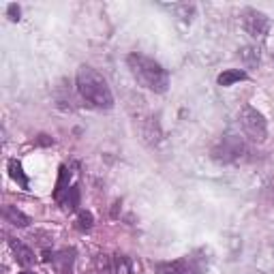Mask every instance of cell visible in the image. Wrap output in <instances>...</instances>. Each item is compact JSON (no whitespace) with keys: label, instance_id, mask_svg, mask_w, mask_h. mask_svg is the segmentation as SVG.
Returning <instances> with one entry per match:
<instances>
[{"label":"cell","instance_id":"cell-1","mask_svg":"<svg viewBox=\"0 0 274 274\" xmlns=\"http://www.w3.org/2000/svg\"><path fill=\"white\" fill-rule=\"evenodd\" d=\"M75 86H77L79 97L90 107H94V110H112L114 107V94H112L110 86H107L105 77L101 73H97L92 67L81 65L77 69Z\"/></svg>","mask_w":274,"mask_h":274},{"label":"cell","instance_id":"cell-2","mask_svg":"<svg viewBox=\"0 0 274 274\" xmlns=\"http://www.w3.org/2000/svg\"><path fill=\"white\" fill-rule=\"evenodd\" d=\"M127 65L131 69V73L137 79L139 86H144L146 90L152 92H167L170 88V75L159 62H154L152 58L144 56V54H129L127 56Z\"/></svg>","mask_w":274,"mask_h":274},{"label":"cell","instance_id":"cell-3","mask_svg":"<svg viewBox=\"0 0 274 274\" xmlns=\"http://www.w3.org/2000/svg\"><path fill=\"white\" fill-rule=\"evenodd\" d=\"M248 154V148L244 144V139L242 137H238V135H227V137H223L221 141H217L214 144V148L210 150V157L217 161V163H238V161H242L244 157Z\"/></svg>","mask_w":274,"mask_h":274},{"label":"cell","instance_id":"cell-4","mask_svg":"<svg viewBox=\"0 0 274 274\" xmlns=\"http://www.w3.org/2000/svg\"><path fill=\"white\" fill-rule=\"evenodd\" d=\"M238 120H240V127L244 131V135L251 141L261 144V141L266 139V135H268L266 118H264V114H261V112H257L255 107L244 105L240 110V114H238Z\"/></svg>","mask_w":274,"mask_h":274},{"label":"cell","instance_id":"cell-5","mask_svg":"<svg viewBox=\"0 0 274 274\" xmlns=\"http://www.w3.org/2000/svg\"><path fill=\"white\" fill-rule=\"evenodd\" d=\"M242 26L251 37L261 39L270 28V19L266 13H261L257 9H244L242 11Z\"/></svg>","mask_w":274,"mask_h":274},{"label":"cell","instance_id":"cell-6","mask_svg":"<svg viewBox=\"0 0 274 274\" xmlns=\"http://www.w3.org/2000/svg\"><path fill=\"white\" fill-rule=\"evenodd\" d=\"M157 274H191V266L186 259H176V261H159L154 264Z\"/></svg>","mask_w":274,"mask_h":274},{"label":"cell","instance_id":"cell-7","mask_svg":"<svg viewBox=\"0 0 274 274\" xmlns=\"http://www.w3.org/2000/svg\"><path fill=\"white\" fill-rule=\"evenodd\" d=\"M9 244L11 248H13V253H15V259H17V264H22L24 268H30L34 264V253H32V248H28L24 242L15 240V238H9Z\"/></svg>","mask_w":274,"mask_h":274},{"label":"cell","instance_id":"cell-8","mask_svg":"<svg viewBox=\"0 0 274 274\" xmlns=\"http://www.w3.org/2000/svg\"><path fill=\"white\" fill-rule=\"evenodd\" d=\"M73 261H75V248H65V251L54 255L52 264H54L58 274H69L73 270Z\"/></svg>","mask_w":274,"mask_h":274},{"label":"cell","instance_id":"cell-9","mask_svg":"<svg viewBox=\"0 0 274 274\" xmlns=\"http://www.w3.org/2000/svg\"><path fill=\"white\" fill-rule=\"evenodd\" d=\"M5 221L15 225V227H28L30 225V219L22 210H17V206H5Z\"/></svg>","mask_w":274,"mask_h":274},{"label":"cell","instance_id":"cell-10","mask_svg":"<svg viewBox=\"0 0 274 274\" xmlns=\"http://www.w3.org/2000/svg\"><path fill=\"white\" fill-rule=\"evenodd\" d=\"M69 180H71L69 167H67V165H60V172H58V182H56V188H54V199H56V201H60L62 195L71 188V186H69Z\"/></svg>","mask_w":274,"mask_h":274},{"label":"cell","instance_id":"cell-11","mask_svg":"<svg viewBox=\"0 0 274 274\" xmlns=\"http://www.w3.org/2000/svg\"><path fill=\"white\" fill-rule=\"evenodd\" d=\"M58 204L62 206L65 212H73V210H77V206H79V188L73 184V186H71V188L67 191V193L62 195V199L58 201Z\"/></svg>","mask_w":274,"mask_h":274},{"label":"cell","instance_id":"cell-12","mask_svg":"<svg viewBox=\"0 0 274 274\" xmlns=\"http://www.w3.org/2000/svg\"><path fill=\"white\" fill-rule=\"evenodd\" d=\"M246 73L242 69H227L219 75V86H234L236 81H244Z\"/></svg>","mask_w":274,"mask_h":274},{"label":"cell","instance_id":"cell-13","mask_svg":"<svg viewBox=\"0 0 274 274\" xmlns=\"http://www.w3.org/2000/svg\"><path fill=\"white\" fill-rule=\"evenodd\" d=\"M9 174H11V178H13V180L22 186V188H28V176L24 174V170H22V163L19 161H9Z\"/></svg>","mask_w":274,"mask_h":274},{"label":"cell","instance_id":"cell-14","mask_svg":"<svg viewBox=\"0 0 274 274\" xmlns=\"http://www.w3.org/2000/svg\"><path fill=\"white\" fill-rule=\"evenodd\" d=\"M240 58H242V62L246 65V67H257L259 65V50L257 47H242L240 50Z\"/></svg>","mask_w":274,"mask_h":274},{"label":"cell","instance_id":"cell-15","mask_svg":"<svg viewBox=\"0 0 274 274\" xmlns=\"http://www.w3.org/2000/svg\"><path fill=\"white\" fill-rule=\"evenodd\" d=\"M112 272L114 274H131V261L124 255L112 257Z\"/></svg>","mask_w":274,"mask_h":274},{"label":"cell","instance_id":"cell-16","mask_svg":"<svg viewBox=\"0 0 274 274\" xmlns=\"http://www.w3.org/2000/svg\"><path fill=\"white\" fill-rule=\"evenodd\" d=\"M92 223H94L92 214H90L88 210H81L79 217H77V229H79V231H90V229H92Z\"/></svg>","mask_w":274,"mask_h":274},{"label":"cell","instance_id":"cell-17","mask_svg":"<svg viewBox=\"0 0 274 274\" xmlns=\"http://www.w3.org/2000/svg\"><path fill=\"white\" fill-rule=\"evenodd\" d=\"M7 13H9V17L11 19H13V22H17L19 19V13H22V11H19V7L13 3V5H9V9H7Z\"/></svg>","mask_w":274,"mask_h":274},{"label":"cell","instance_id":"cell-18","mask_svg":"<svg viewBox=\"0 0 274 274\" xmlns=\"http://www.w3.org/2000/svg\"><path fill=\"white\" fill-rule=\"evenodd\" d=\"M266 199L270 201V204H274V182H270L268 188H266Z\"/></svg>","mask_w":274,"mask_h":274},{"label":"cell","instance_id":"cell-19","mask_svg":"<svg viewBox=\"0 0 274 274\" xmlns=\"http://www.w3.org/2000/svg\"><path fill=\"white\" fill-rule=\"evenodd\" d=\"M37 141H39L41 146H50V144H54V139H52V137H47V135H39Z\"/></svg>","mask_w":274,"mask_h":274},{"label":"cell","instance_id":"cell-20","mask_svg":"<svg viewBox=\"0 0 274 274\" xmlns=\"http://www.w3.org/2000/svg\"><path fill=\"white\" fill-rule=\"evenodd\" d=\"M22 274H32V272H22Z\"/></svg>","mask_w":274,"mask_h":274}]
</instances>
